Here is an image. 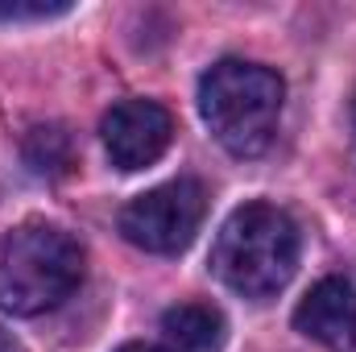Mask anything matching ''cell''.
Returning <instances> with one entry per match:
<instances>
[{
  "label": "cell",
  "instance_id": "obj_7",
  "mask_svg": "<svg viewBox=\"0 0 356 352\" xmlns=\"http://www.w3.org/2000/svg\"><path fill=\"white\" fill-rule=\"evenodd\" d=\"M166 352H216L224 340V315L211 303H178L162 315Z\"/></svg>",
  "mask_w": 356,
  "mask_h": 352
},
{
  "label": "cell",
  "instance_id": "obj_4",
  "mask_svg": "<svg viewBox=\"0 0 356 352\" xmlns=\"http://www.w3.org/2000/svg\"><path fill=\"white\" fill-rule=\"evenodd\" d=\"M207 216V186L199 178H170L120 207V237L145 253H182Z\"/></svg>",
  "mask_w": 356,
  "mask_h": 352
},
{
  "label": "cell",
  "instance_id": "obj_1",
  "mask_svg": "<svg viewBox=\"0 0 356 352\" xmlns=\"http://www.w3.org/2000/svg\"><path fill=\"white\" fill-rule=\"evenodd\" d=\"M88 273V249L50 220H25L0 237V311L46 315L63 307Z\"/></svg>",
  "mask_w": 356,
  "mask_h": 352
},
{
  "label": "cell",
  "instance_id": "obj_5",
  "mask_svg": "<svg viewBox=\"0 0 356 352\" xmlns=\"http://www.w3.org/2000/svg\"><path fill=\"white\" fill-rule=\"evenodd\" d=\"M99 137H104V150H108L112 166L133 175V170L154 166L170 150L175 116L158 99H120V104H112L104 112Z\"/></svg>",
  "mask_w": 356,
  "mask_h": 352
},
{
  "label": "cell",
  "instance_id": "obj_10",
  "mask_svg": "<svg viewBox=\"0 0 356 352\" xmlns=\"http://www.w3.org/2000/svg\"><path fill=\"white\" fill-rule=\"evenodd\" d=\"M116 352H166V349H158V344H145V340H133V344H120Z\"/></svg>",
  "mask_w": 356,
  "mask_h": 352
},
{
  "label": "cell",
  "instance_id": "obj_11",
  "mask_svg": "<svg viewBox=\"0 0 356 352\" xmlns=\"http://www.w3.org/2000/svg\"><path fill=\"white\" fill-rule=\"evenodd\" d=\"M353 133H356V99H353Z\"/></svg>",
  "mask_w": 356,
  "mask_h": 352
},
{
  "label": "cell",
  "instance_id": "obj_8",
  "mask_svg": "<svg viewBox=\"0 0 356 352\" xmlns=\"http://www.w3.org/2000/svg\"><path fill=\"white\" fill-rule=\"evenodd\" d=\"M25 162L38 170V175H67L71 162H75V150H71V137L67 129L58 125H38L25 141Z\"/></svg>",
  "mask_w": 356,
  "mask_h": 352
},
{
  "label": "cell",
  "instance_id": "obj_6",
  "mask_svg": "<svg viewBox=\"0 0 356 352\" xmlns=\"http://www.w3.org/2000/svg\"><path fill=\"white\" fill-rule=\"evenodd\" d=\"M294 328L332 352L356 349V286L348 278L315 282L294 307Z\"/></svg>",
  "mask_w": 356,
  "mask_h": 352
},
{
  "label": "cell",
  "instance_id": "obj_3",
  "mask_svg": "<svg viewBox=\"0 0 356 352\" xmlns=\"http://www.w3.org/2000/svg\"><path fill=\"white\" fill-rule=\"evenodd\" d=\"M286 104L277 71L245 58H220L199 79V116L232 158L266 154Z\"/></svg>",
  "mask_w": 356,
  "mask_h": 352
},
{
  "label": "cell",
  "instance_id": "obj_9",
  "mask_svg": "<svg viewBox=\"0 0 356 352\" xmlns=\"http://www.w3.org/2000/svg\"><path fill=\"white\" fill-rule=\"evenodd\" d=\"M50 17V13H63V4H0V17Z\"/></svg>",
  "mask_w": 356,
  "mask_h": 352
},
{
  "label": "cell",
  "instance_id": "obj_2",
  "mask_svg": "<svg viewBox=\"0 0 356 352\" xmlns=\"http://www.w3.org/2000/svg\"><path fill=\"white\" fill-rule=\"evenodd\" d=\"M294 269H298V224L277 203L253 199L236 207L216 232L211 273L228 290L253 303H266L277 290H286Z\"/></svg>",
  "mask_w": 356,
  "mask_h": 352
}]
</instances>
